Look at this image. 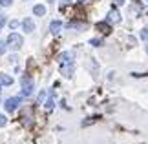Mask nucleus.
I'll return each instance as SVG.
<instances>
[{"instance_id":"f257e3e1","label":"nucleus","mask_w":148,"mask_h":144,"mask_svg":"<svg viewBox=\"0 0 148 144\" xmlns=\"http://www.w3.org/2000/svg\"><path fill=\"white\" fill-rule=\"evenodd\" d=\"M20 84H22V93H24L26 97L33 93V78L29 77V75H22Z\"/></svg>"},{"instance_id":"f03ea898","label":"nucleus","mask_w":148,"mask_h":144,"mask_svg":"<svg viewBox=\"0 0 148 144\" xmlns=\"http://www.w3.org/2000/svg\"><path fill=\"white\" fill-rule=\"evenodd\" d=\"M22 44H24V38H22L20 35H16V33H11V35L8 37V46L11 49H20L22 48Z\"/></svg>"},{"instance_id":"7ed1b4c3","label":"nucleus","mask_w":148,"mask_h":144,"mask_svg":"<svg viewBox=\"0 0 148 144\" xmlns=\"http://www.w3.org/2000/svg\"><path fill=\"white\" fill-rule=\"evenodd\" d=\"M18 104H20V99H18V97H13V99H8V100H5L4 106H5V109H8L9 113H13L15 109L18 108Z\"/></svg>"},{"instance_id":"20e7f679","label":"nucleus","mask_w":148,"mask_h":144,"mask_svg":"<svg viewBox=\"0 0 148 144\" xmlns=\"http://www.w3.org/2000/svg\"><path fill=\"white\" fill-rule=\"evenodd\" d=\"M95 27H97V31H101L102 35H110V33H112L110 22H97V24H95Z\"/></svg>"},{"instance_id":"39448f33","label":"nucleus","mask_w":148,"mask_h":144,"mask_svg":"<svg viewBox=\"0 0 148 144\" xmlns=\"http://www.w3.org/2000/svg\"><path fill=\"white\" fill-rule=\"evenodd\" d=\"M59 62L60 66H66V64H73V53H70V51H66V53H62L59 57Z\"/></svg>"},{"instance_id":"423d86ee","label":"nucleus","mask_w":148,"mask_h":144,"mask_svg":"<svg viewBox=\"0 0 148 144\" xmlns=\"http://www.w3.org/2000/svg\"><path fill=\"white\" fill-rule=\"evenodd\" d=\"M108 22H113V24L121 22V15H119V11H117L115 8H112L110 13H108Z\"/></svg>"},{"instance_id":"0eeeda50","label":"nucleus","mask_w":148,"mask_h":144,"mask_svg":"<svg viewBox=\"0 0 148 144\" xmlns=\"http://www.w3.org/2000/svg\"><path fill=\"white\" fill-rule=\"evenodd\" d=\"M22 27H24L26 33H33V29H35V24H33L31 18H24V22H22Z\"/></svg>"},{"instance_id":"6e6552de","label":"nucleus","mask_w":148,"mask_h":144,"mask_svg":"<svg viewBox=\"0 0 148 144\" xmlns=\"http://www.w3.org/2000/svg\"><path fill=\"white\" fill-rule=\"evenodd\" d=\"M60 29H62V22H59V20H53V22L49 24V31L53 33V35H57V33H59Z\"/></svg>"},{"instance_id":"1a4fd4ad","label":"nucleus","mask_w":148,"mask_h":144,"mask_svg":"<svg viewBox=\"0 0 148 144\" xmlns=\"http://www.w3.org/2000/svg\"><path fill=\"white\" fill-rule=\"evenodd\" d=\"M0 84H4V86H11V84H13V78H11L9 77V75H0Z\"/></svg>"},{"instance_id":"9d476101","label":"nucleus","mask_w":148,"mask_h":144,"mask_svg":"<svg viewBox=\"0 0 148 144\" xmlns=\"http://www.w3.org/2000/svg\"><path fill=\"white\" fill-rule=\"evenodd\" d=\"M33 13H35L37 16H44V15H46V8L38 4V5H35V8H33Z\"/></svg>"},{"instance_id":"9b49d317","label":"nucleus","mask_w":148,"mask_h":144,"mask_svg":"<svg viewBox=\"0 0 148 144\" xmlns=\"http://www.w3.org/2000/svg\"><path fill=\"white\" fill-rule=\"evenodd\" d=\"M51 109H53V93L49 95V99L46 102V111H51Z\"/></svg>"},{"instance_id":"f8f14e48","label":"nucleus","mask_w":148,"mask_h":144,"mask_svg":"<svg viewBox=\"0 0 148 144\" xmlns=\"http://www.w3.org/2000/svg\"><path fill=\"white\" fill-rule=\"evenodd\" d=\"M141 38H143V40H146V42H148V26L141 29Z\"/></svg>"},{"instance_id":"ddd939ff","label":"nucleus","mask_w":148,"mask_h":144,"mask_svg":"<svg viewBox=\"0 0 148 144\" xmlns=\"http://www.w3.org/2000/svg\"><path fill=\"white\" fill-rule=\"evenodd\" d=\"M90 44H92V46H102V40L101 38H92V40H90Z\"/></svg>"},{"instance_id":"4468645a","label":"nucleus","mask_w":148,"mask_h":144,"mask_svg":"<svg viewBox=\"0 0 148 144\" xmlns=\"http://www.w3.org/2000/svg\"><path fill=\"white\" fill-rule=\"evenodd\" d=\"M11 2H13V0H0V5L8 8V5H11Z\"/></svg>"},{"instance_id":"2eb2a0df","label":"nucleus","mask_w":148,"mask_h":144,"mask_svg":"<svg viewBox=\"0 0 148 144\" xmlns=\"http://www.w3.org/2000/svg\"><path fill=\"white\" fill-rule=\"evenodd\" d=\"M9 27H11V29H16V27H18V22H16V20L9 22Z\"/></svg>"},{"instance_id":"dca6fc26","label":"nucleus","mask_w":148,"mask_h":144,"mask_svg":"<svg viewBox=\"0 0 148 144\" xmlns=\"http://www.w3.org/2000/svg\"><path fill=\"white\" fill-rule=\"evenodd\" d=\"M4 53H5V44L0 42V55H4Z\"/></svg>"},{"instance_id":"f3484780","label":"nucleus","mask_w":148,"mask_h":144,"mask_svg":"<svg viewBox=\"0 0 148 144\" xmlns=\"http://www.w3.org/2000/svg\"><path fill=\"white\" fill-rule=\"evenodd\" d=\"M5 122H8V120H5V117H4V115H2V113H0V126H4Z\"/></svg>"},{"instance_id":"a211bd4d","label":"nucleus","mask_w":148,"mask_h":144,"mask_svg":"<svg viewBox=\"0 0 148 144\" xmlns=\"http://www.w3.org/2000/svg\"><path fill=\"white\" fill-rule=\"evenodd\" d=\"M4 24H5V16H4V15H0V27H2Z\"/></svg>"},{"instance_id":"6ab92c4d","label":"nucleus","mask_w":148,"mask_h":144,"mask_svg":"<svg viewBox=\"0 0 148 144\" xmlns=\"http://www.w3.org/2000/svg\"><path fill=\"white\" fill-rule=\"evenodd\" d=\"M141 4H143V5H148V0H141Z\"/></svg>"},{"instance_id":"aec40b11","label":"nucleus","mask_w":148,"mask_h":144,"mask_svg":"<svg viewBox=\"0 0 148 144\" xmlns=\"http://www.w3.org/2000/svg\"><path fill=\"white\" fill-rule=\"evenodd\" d=\"M77 2H79V4H84V2H86V0H77Z\"/></svg>"},{"instance_id":"412c9836","label":"nucleus","mask_w":148,"mask_h":144,"mask_svg":"<svg viewBox=\"0 0 148 144\" xmlns=\"http://www.w3.org/2000/svg\"><path fill=\"white\" fill-rule=\"evenodd\" d=\"M146 53H148V46H146Z\"/></svg>"},{"instance_id":"4be33fe9","label":"nucleus","mask_w":148,"mask_h":144,"mask_svg":"<svg viewBox=\"0 0 148 144\" xmlns=\"http://www.w3.org/2000/svg\"><path fill=\"white\" fill-rule=\"evenodd\" d=\"M0 29H2V27H0Z\"/></svg>"}]
</instances>
